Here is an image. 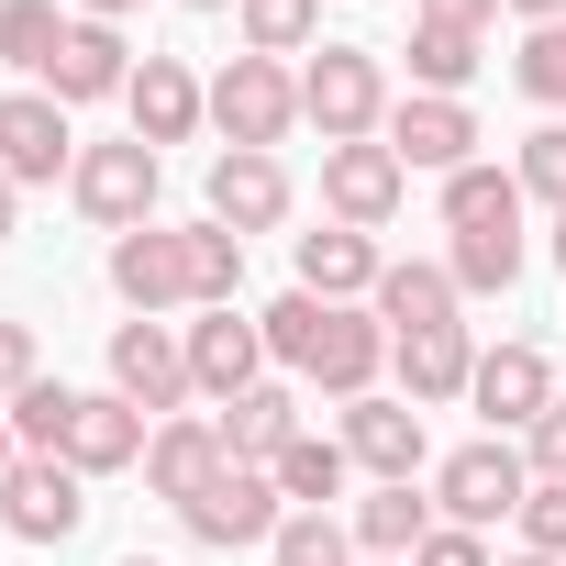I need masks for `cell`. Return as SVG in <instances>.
<instances>
[{
	"label": "cell",
	"mask_w": 566,
	"mask_h": 566,
	"mask_svg": "<svg viewBox=\"0 0 566 566\" xmlns=\"http://www.w3.org/2000/svg\"><path fill=\"white\" fill-rule=\"evenodd\" d=\"M400 167H433V178H455V167H478V112L467 101H433V90H411V101H389V134H378Z\"/></svg>",
	"instance_id": "cell-13"
},
{
	"label": "cell",
	"mask_w": 566,
	"mask_h": 566,
	"mask_svg": "<svg viewBox=\"0 0 566 566\" xmlns=\"http://www.w3.org/2000/svg\"><path fill=\"white\" fill-rule=\"evenodd\" d=\"M211 134L222 145H255V156H277L301 134V78H290V56H233L222 78H211Z\"/></svg>",
	"instance_id": "cell-3"
},
{
	"label": "cell",
	"mask_w": 566,
	"mask_h": 566,
	"mask_svg": "<svg viewBox=\"0 0 566 566\" xmlns=\"http://www.w3.org/2000/svg\"><path fill=\"white\" fill-rule=\"evenodd\" d=\"M301 123H312L323 145H378V134H389V67H378L367 45H312V67H301Z\"/></svg>",
	"instance_id": "cell-1"
},
{
	"label": "cell",
	"mask_w": 566,
	"mask_h": 566,
	"mask_svg": "<svg viewBox=\"0 0 566 566\" xmlns=\"http://www.w3.org/2000/svg\"><path fill=\"white\" fill-rule=\"evenodd\" d=\"M411 566H489V533H467V522H433Z\"/></svg>",
	"instance_id": "cell-40"
},
{
	"label": "cell",
	"mask_w": 566,
	"mask_h": 566,
	"mask_svg": "<svg viewBox=\"0 0 566 566\" xmlns=\"http://www.w3.org/2000/svg\"><path fill=\"white\" fill-rule=\"evenodd\" d=\"M389 367H400V400H411V411H444V400H467L478 345H467V323H433V334H400Z\"/></svg>",
	"instance_id": "cell-21"
},
{
	"label": "cell",
	"mask_w": 566,
	"mask_h": 566,
	"mask_svg": "<svg viewBox=\"0 0 566 566\" xmlns=\"http://www.w3.org/2000/svg\"><path fill=\"white\" fill-rule=\"evenodd\" d=\"M522 500H533V467H522L511 433H478V444H455V455L433 467V522L489 533V522H522Z\"/></svg>",
	"instance_id": "cell-2"
},
{
	"label": "cell",
	"mask_w": 566,
	"mask_h": 566,
	"mask_svg": "<svg viewBox=\"0 0 566 566\" xmlns=\"http://www.w3.org/2000/svg\"><path fill=\"white\" fill-rule=\"evenodd\" d=\"M378 277H389L378 233H356V222L301 233V290H312V301H378Z\"/></svg>",
	"instance_id": "cell-22"
},
{
	"label": "cell",
	"mask_w": 566,
	"mask_h": 566,
	"mask_svg": "<svg viewBox=\"0 0 566 566\" xmlns=\"http://www.w3.org/2000/svg\"><path fill=\"white\" fill-rule=\"evenodd\" d=\"M90 522V478L67 455H23L12 478H0V533H23V544H67Z\"/></svg>",
	"instance_id": "cell-9"
},
{
	"label": "cell",
	"mask_w": 566,
	"mask_h": 566,
	"mask_svg": "<svg viewBox=\"0 0 566 566\" xmlns=\"http://www.w3.org/2000/svg\"><path fill=\"white\" fill-rule=\"evenodd\" d=\"M67 200L101 222V233H134V222H156V145H78V178H67Z\"/></svg>",
	"instance_id": "cell-7"
},
{
	"label": "cell",
	"mask_w": 566,
	"mask_h": 566,
	"mask_svg": "<svg viewBox=\"0 0 566 566\" xmlns=\"http://www.w3.org/2000/svg\"><path fill=\"white\" fill-rule=\"evenodd\" d=\"M0 178H12V189L78 178V134H67V101L56 90H0Z\"/></svg>",
	"instance_id": "cell-5"
},
{
	"label": "cell",
	"mask_w": 566,
	"mask_h": 566,
	"mask_svg": "<svg viewBox=\"0 0 566 566\" xmlns=\"http://www.w3.org/2000/svg\"><path fill=\"white\" fill-rule=\"evenodd\" d=\"M145 411L123 400V389H78V422H67V467L78 478H123V467H145Z\"/></svg>",
	"instance_id": "cell-19"
},
{
	"label": "cell",
	"mask_w": 566,
	"mask_h": 566,
	"mask_svg": "<svg viewBox=\"0 0 566 566\" xmlns=\"http://www.w3.org/2000/svg\"><path fill=\"white\" fill-rule=\"evenodd\" d=\"M255 323H266V356L290 367V378L312 367V334H323V301H312V290H290V301H266Z\"/></svg>",
	"instance_id": "cell-36"
},
{
	"label": "cell",
	"mask_w": 566,
	"mask_h": 566,
	"mask_svg": "<svg viewBox=\"0 0 566 566\" xmlns=\"http://www.w3.org/2000/svg\"><path fill=\"white\" fill-rule=\"evenodd\" d=\"M400 189H411V167H400L389 145H323V211H334V222L378 233V222L400 211Z\"/></svg>",
	"instance_id": "cell-16"
},
{
	"label": "cell",
	"mask_w": 566,
	"mask_h": 566,
	"mask_svg": "<svg viewBox=\"0 0 566 566\" xmlns=\"http://www.w3.org/2000/svg\"><path fill=\"white\" fill-rule=\"evenodd\" d=\"M500 12H522V23H566V0H500Z\"/></svg>",
	"instance_id": "cell-43"
},
{
	"label": "cell",
	"mask_w": 566,
	"mask_h": 566,
	"mask_svg": "<svg viewBox=\"0 0 566 566\" xmlns=\"http://www.w3.org/2000/svg\"><path fill=\"white\" fill-rule=\"evenodd\" d=\"M123 566H156V555H123Z\"/></svg>",
	"instance_id": "cell-50"
},
{
	"label": "cell",
	"mask_w": 566,
	"mask_h": 566,
	"mask_svg": "<svg viewBox=\"0 0 566 566\" xmlns=\"http://www.w3.org/2000/svg\"><path fill=\"white\" fill-rule=\"evenodd\" d=\"M522 467H533V478H566V400H555V411L522 433Z\"/></svg>",
	"instance_id": "cell-41"
},
{
	"label": "cell",
	"mask_w": 566,
	"mask_h": 566,
	"mask_svg": "<svg viewBox=\"0 0 566 566\" xmlns=\"http://www.w3.org/2000/svg\"><path fill=\"white\" fill-rule=\"evenodd\" d=\"M112 301H123L134 323L189 312V255H178V222H134V233H112Z\"/></svg>",
	"instance_id": "cell-8"
},
{
	"label": "cell",
	"mask_w": 566,
	"mask_h": 566,
	"mask_svg": "<svg viewBox=\"0 0 566 566\" xmlns=\"http://www.w3.org/2000/svg\"><path fill=\"white\" fill-rule=\"evenodd\" d=\"M511 90L566 112V23H522V56H511Z\"/></svg>",
	"instance_id": "cell-35"
},
{
	"label": "cell",
	"mask_w": 566,
	"mask_h": 566,
	"mask_svg": "<svg viewBox=\"0 0 566 566\" xmlns=\"http://www.w3.org/2000/svg\"><path fill=\"white\" fill-rule=\"evenodd\" d=\"M200 200H211L222 233H277V222H290V167L255 156V145H222L211 178H200Z\"/></svg>",
	"instance_id": "cell-12"
},
{
	"label": "cell",
	"mask_w": 566,
	"mask_h": 566,
	"mask_svg": "<svg viewBox=\"0 0 566 566\" xmlns=\"http://www.w3.org/2000/svg\"><path fill=\"white\" fill-rule=\"evenodd\" d=\"M67 422H78V389H67V378H34V389L12 400V433H23V455H67Z\"/></svg>",
	"instance_id": "cell-34"
},
{
	"label": "cell",
	"mask_w": 566,
	"mask_h": 566,
	"mask_svg": "<svg viewBox=\"0 0 566 566\" xmlns=\"http://www.w3.org/2000/svg\"><path fill=\"white\" fill-rule=\"evenodd\" d=\"M555 266H566V211H555Z\"/></svg>",
	"instance_id": "cell-47"
},
{
	"label": "cell",
	"mask_w": 566,
	"mask_h": 566,
	"mask_svg": "<svg viewBox=\"0 0 566 566\" xmlns=\"http://www.w3.org/2000/svg\"><path fill=\"white\" fill-rule=\"evenodd\" d=\"M23 467V433H12V411H0V478H12Z\"/></svg>",
	"instance_id": "cell-46"
},
{
	"label": "cell",
	"mask_w": 566,
	"mask_h": 566,
	"mask_svg": "<svg viewBox=\"0 0 566 566\" xmlns=\"http://www.w3.org/2000/svg\"><path fill=\"white\" fill-rule=\"evenodd\" d=\"M34 378H45V356H34V323H12V312H0V411H12Z\"/></svg>",
	"instance_id": "cell-39"
},
{
	"label": "cell",
	"mask_w": 566,
	"mask_h": 566,
	"mask_svg": "<svg viewBox=\"0 0 566 566\" xmlns=\"http://www.w3.org/2000/svg\"><path fill=\"white\" fill-rule=\"evenodd\" d=\"M511 178H522V200L566 211V123H533V134H522V167H511Z\"/></svg>",
	"instance_id": "cell-37"
},
{
	"label": "cell",
	"mask_w": 566,
	"mask_h": 566,
	"mask_svg": "<svg viewBox=\"0 0 566 566\" xmlns=\"http://www.w3.org/2000/svg\"><path fill=\"white\" fill-rule=\"evenodd\" d=\"M233 455H222V422H200V411H178V422H156L145 433V489L178 511V500H200L211 478H222Z\"/></svg>",
	"instance_id": "cell-20"
},
{
	"label": "cell",
	"mask_w": 566,
	"mask_h": 566,
	"mask_svg": "<svg viewBox=\"0 0 566 566\" xmlns=\"http://www.w3.org/2000/svg\"><path fill=\"white\" fill-rule=\"evenodd\" d=\"M123 123H134V145H156V156H167V145H189V134L211 123V90H200L178 56H145V67H134V90H123Z\"/></svg>",
	"instance_id": "cell-15"
},
{
	"label": "cell",
	"mask_w": 566,
	"mask_h": 566,
	"mask_svg": "<svg viewBox=\"0 0 566 566\" xmlns=\"http://www.w3.org/2000/svg\"><path fill=\"white\" fill-rule=\"evenodd\" d=\"M467 400L489 411V433H511V444H522V433L555 411V356H544V345H489V356H478V378H467Z\"/></svg>",
	"instance_id": "cell-11"
},
{
	"label": "cell",
	"mask_w": 566,
	"mask_h": 566,
	"mask_svg": "<svg viewBox=\"0 0 566 566\" xmlns=\"http://www.w3.org/2000/svg\"><path fill=\"white\" fill-rule=\"evenodd\" d=\"M67 23H78V12H56V0H0V67L45 90V67H56Z\"/></svg>",
	"instance_id": "cell-30"
},
{
	"label": "cell",
	"mask_w": 566,
	"mask_h": 566,
	"mask_svg": "<svg viewBox=\"0 0 566 566\" xmlns=\"http://www.w3.org/2000/svg\"><path fill=\"white\" fill-rule=\"evenodd\" d=\"M266 478H277V500H290V511H334V500H345V478H356V455H345L334 433H290Z\"/></svg>",
	"instance_id": "cell-26"
},
{
	"label": "cell",
	"mask_w": 566,
	"mask_h": 566,
	"mask_svg": "<svg viewBox=\"0 0 566 566\" xmlns=\"http://www.w3.org/2000/svg\"><path fill=\"white\" fill-rule=\"evenodd\" d=\"M345 533H356V555L367 566H411L422 555V533H433V500L400 478V489H367L356 511H345Z\"/></svg>",
	"instance_id": "cell-24"
},
{
	"label": "cell",
	"mask_w": 566,
	"mask_h": 566,
	"mask_svg": "<svg viewBox=\"0 0 566 566\" xmlns=\"http://www.w3.org/2000/svg\"><path fill=\"white\" fill-rule=\"evenodd\" d=\"M233 23H244V56H312L323 0H233Z\"/></svg>",
	"instance_id": "cell-31"
},
{
	"label": "cell",
	"mask_w": 566,
	"mask_h": 566,
	"mask_svg": "<svg viewBox=\"0 0 566 566\" xmlns=\"http://www.w3.org/2000/svg\"><path fill=\"white\" fill-rule=\"evenodd\" d=\"M189 12H233V0H189Z\"/></svg>",
	"instance_id": "cell-49"
},
{
	"label": "cell",
	"mask_w": 566,
	"mask_h": 566,
	"mask_svg": "<svg viewBox=\"0 0 566 566\" xmlns=\"http://www.w3.org/2000/svg\"><path fill=\"white\" fill-rule=\"evenodd\" d=\"M12 222H23V189H12V178H0V244H12Z\"/></svg>",
	"instance_id": "cell-45"
},
{
	"label": "cell",
	"mask_w": 566,
	"mask_h": 566,
	"mask_svg": "<svg viewBox=\"0 0 566 566\" xmlns=\"http://www.w3.org/2000/svg\"><path fill=\"white\" fill-rule=\"evenodd\" d=\"M211 422H222V455H233V467H277V444L301 433V389H290V378H255V389L222 400Z\"/></svg>",
	"instance_id": "cell-23"
},
{
	"label": "cell",
	"mask_w": 566,
	"mask_h": 566,
	"mask_svg": "<svg viewBox=\"0 0 566 566\" xmlns=\"http://www.w3.org/2000/svg\"><path fill=\"white\" fill-rule=\"evenodd\" d=\"M112 389L145 411V422H178L200 389H189V334L178 323H112Z\"/></svg>",
	"instance_id": "cell-4"
},
{
	"label": "cell",
	"mask_w": 566,
	"mask_h": 566,
	"mask_svg": "<svg viewBox=\"0 0 566 566\" xmlns=\"http://www.w3.org/2000/svg\"><path fill=\"white\" fill-rule=\"evenodd\" d=\"M511 566H566V555H511Z\"/></svg>",
	"instance_id": "cell-48"
},
{
	"label": "cell",
	"mask_w": 566,
	"mask_h": 566,
	"mask_svg": "<svg viewBox=\"0 0 566 566\" xmlns=\"http://www.w3.org/2000/svg\"><path fill=\"white\" fill-rule=\"evenodd\" d=\"M411 23H467V34H489L500 0H411Z\"/></svg>",
	"instance_id": "cell-42"
},
{
	"label": "cell",
	"mask_w": 566,
	"mask_h": 566,
	"mask_svg": "<svg viewBox=\"0 0 566 566\" xmlns=\"http://www.w3.org/2000/svg\"><path fill=\"white\" fill-rule=\"evenodd\" d=\"M178 522L200 533V544H222V555H244V544H277V522H290V500H277V478L266 467H222L200 500H178Z\"/></svg>",
	"instance_id": "cell-6"
},
{
	"label": "cell",
	"mask_w": 566,
	"mask_h": 566,
	"mask_svg": "<svg viewBox=\"0 0 566 566\" xmlns=\"http://www.w3.org/2000/svg\"><path fill=\"white\" fill-rule=\"evenodd\" d=\"M178 255H189V312H233V290H244V233H222V222L200 211V222H178Z\"/></svg>",
	"instance_id": "cell-27"
},
{
	"label": "cell",
	"mask_w": 566,
	"mask_h": 566,
	"mask_svg": "<svg viewBox=\"0 0 566 566\" xmlns=\"http://www.w3.org/2000/svg\"><path fill=\"white\" fill-rule=\"evenodd\" d=\"M489 67V34H467V23H411V90H433V101H467V78Z\"/></svg>",
	"instance_id": "cell-28"
},
{
	"label": "cell",
	"mask_w": 566,
	"mask_h": 566,
	"mask_svg": "<svg viewBox=\"0 0 566 566\" xmlns=\"http://www.w3.org/2000/svg\"><path fill=\"white\" fill-rule=\"evenodd\" d=\"M266 378V323L255 312H200L189 323V389L200 400H244Z\"/></svg>",
	"instance_id": "cell-17"
},
{
	"label": "cell",
	"mask_w": 566,
	"mask_h": 566,
	"mask_svg": "<svg viewBox=\"0 0 566 566\" xmlns=\"http://www.w3.org/2000/svg\"><path fill=\"white\" fill-rule=\"evenodd\" d=\"M522 555H566V478H533V500H522Z\"/></svg>",
	"instance_id": "cell-38"
},
{
	"label": "cell",
	"mask_w": 566,
	"mask_h": 566,
	"mask_svg": "<svg viewBox=\"0 0 566 566\" xmlns=\"http://www.w3.org/2000/svg\"><path fill=\"white\" fill-rule=\"evenodd\" d=\"M444 266H455V290H467V301H500L511 277H522V233H455Z\"/></svg>",
	"instance_id": "cell-32"
},
{
	"label": "cell",
	"mask_w": 566,
	"mask_h": 566,
	"mask_svg": "<svg viewBox=\"0 0 566 566\" xmlns=\"http://www.w3.org/2000/svg\"><path fill=\"white\" fill-rule=\"evenodd\" d=\"M266 555H277V566H367V555H356V533H345L334 511H290Z\"/></svg>",
	"instance_id": "cell-33"
},
{
	"label": "cell",
	"mask_w": 566,
	"mask_h": 566,
	"mask_svg": "<svg viewBox=\"0 0 566 566\" xmlns=\"http://www.w3.org/2000/svg\"><path fill=\"white\" fill-rule=\"evenodd\" d=\"M334 444H345V455H356V467H367L378 489L422 478V455H433V444H422V411H411V400H378V389H367V400H345Z\"/></svg>",
	"instance_id": "cell-14"
},
{
	"label": "cell",
	"mask_w": 566,
	"mask_h": 566,
	"mask_svg": "<svg viewBox=\"0 0 566 566\" xmlns=\"http://www.w3.org/2000/svg\"><path fill=\"white\" fill-rule=\"evenodd\" d=\"M378 367H389V323L367 312V301H323V334H312V389H334V400H367L378 389Z\"/></svg>",
	"instance_id": "cell-10"
},
{
	"label": "cell",
	"mask_w": 566,
	"mask_h": 566,
	"mask_svg": "<svg viewBox=\"0 0 566 566\" xmlns=\"http://www.w3.org/2000/svg\"><path fill=\"white\" fill-rule=\"evenodd\" d=\"M455 301H467V290H455V266H444V255H411V266H389V277H378V301H367V312H378V323H389V345H400V334L455 323Z\"/></svg>",
	"instance_id": "cell-25"
},
{
	"label": "cell",
	"mask_w": 566,
	"mask_h": 566,
	"mask_svg": "<svg viewBox=\"0 0 566 566\" xmlns=\"http://www.w3.org/2000/svg\"><path fill=\"white\" fill-rule=\"evenodd\" d=\"M444 233H522V178L511 167H455L444 178Z\"/></svg>",
	"instance_id": "cell-29"
},
{
	"label": "cell",
	"mask_w": 566,
	"mask_h": 566,
	"mask_svg": "<svg viewBox=\"0 0 566 566\" xmlns=\"http://www.w3.org/2000/svg\"><path fill=\"white\" fill-rule=\"evenodd\" d=\"M123 12H145V0H78V23H123Z\"/></svg>",
	"instance_id": "cell-44"
},
{
	"label": "cell",
	"mask_w": 566,
	"mask_h": 566,
	"mask_svg": "<svg viewBox=\"0 0 566 566\" xmlns=\"http://www.w3.org/2000/svg\"><path fill=\"white\" fill-rule=\"evenodd\" d=\"M134 45H123V23H67V45H56V67H45V90L78 112V101H123L134 90Z\"/></svg>",
	"instance_id": "cell-18"
}]
</instances>
